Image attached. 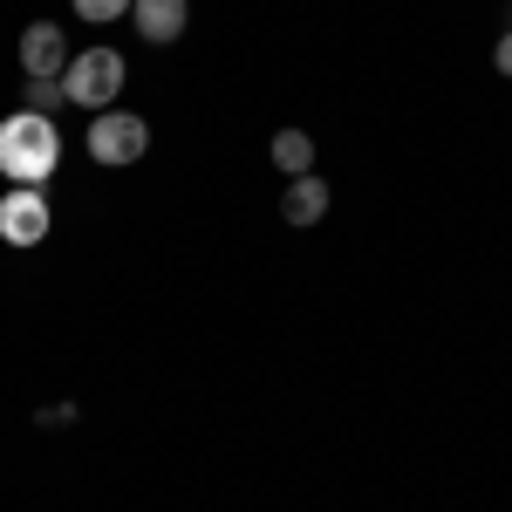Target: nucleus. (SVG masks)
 <instances>
[{"label": "nucleus", "mask_w": 512, "mask_h": 512, "mask_svg": "<svg viewBox=\"0 0 512 512\" xmlns=\"http://www.w3.org/2000/svg\"><path fill=\"white\" fill-rule=\"evenodd\" d=\"M62 164V130L41 110H14L0 123V178L7 185H48Z\"/></svg>", "instance_id": "nucleus-1"}, {"label": "nucleus", "mask_w": 512, "mask_h": 512, "mask_svg": "<svg viewBox=\"0 0 512 512\" xmlns=\"http://www.w3.org/2000/svg\"><path fill=\"white\" fill-rule=\"evenodd\" d=\"M62 89H69V103L89 110V117L117 110V96H123V55H117V48H76V62L62 69Z\"/></svg>", "instance_id": "nucleus-2"}, {"label": "nucleus", "mask_w": 512, "mask_h": 512, "mask_svg": "<svg viewBox=\"0 0 512 512\" xmlns=\"http://www.w3.org/2000/svg\"><path fill=\"white\" fill-rule=\"evenodd\" d=\"M82 151H89L96 164H110V171H123V164H137L144 151H151V123L137 117V110H103V117H89Z\"/></svg>", "instance_id": "nucleus-3"}, {"label": "nucleus", "mask_w": 512, "mask_h": 512, "mask_svg": "<svg viewBox=\"0 0 512 512\" xmlns=\"http://www.w3.org/2000/svg\"><path fill=\"white\" fill-rule=\"evenodd\" d=\"M69 62H76V48L62 35V21H28L21 28V76L28 82H62Z\"/></svg>", "instance_id": "nucleus-4"}, {"label": "nucleus", "mask_w": 512, "mask_h": 512, "mask_svg": "<svg viewBox=\"0 0 512 512\" xmlns=\"http://www.w3.org/2000/svg\"><path fill=\"white\" fill-rule=\"evenodd\" d=\"M48 226H55V212H48L41 185H7V198H0V239L7 246H41Z\"/></svg>", "instance_id": "nucleus-5"}, {"label": "nucleus", "mask_w": 512, "mask_h": 512, "mask_svg": "<svg viewBox=\"0 0 512 512\" xmlns=\"http://www.w3.org/2000/svg\"><path fill=\"white\" fill-rule=\"evenodd\" d=\"M130 28H137V41L171 48V41H185V28H192V0H130Z\"/></svg>", "instance_id": "nucleus-6"}, {"label": "nucleus", "mask_w": 512, "mask_h": 512, "mask_svg": "<svg viewBox=\"0 0 512 512\" xmlns=\"http://www.w3.org/2000/svg\"><path fill=\"white\" fill-rule=\"evenodd\" d=\"M280 219L287 226H321L328 219V178H287V192H280Z\"/></svg>", "instance_id": "nucleus-7"}, {"label": "nucleus", "mask_w": 512, "mask_h": 512, "mask_svg": "<svg viewBox=\"0 0 512 512\" xmlns=\"http://www.w3.org/2000/svg\"><path fill=\"white\" fill-rule=\"evenodd\" d=\"M274 164L287 171V178H308V171H315V137H308V130H280L274 137Z\"/></svg>", "instance_id": "nucleus-8"}, {"label": "nucleus", "mask_w": 512, "mask_h": 512, "mask_svg": "<svg viewBox=\"0 0 512 512\" xmlns=\"http://www.w3.org/2000/svg\"><path fill=\"white\" fill-rule=\"evenodd\" d=\"M76 14L89 21V28H110V21L130 14V0H76Z\"/></svg>", "instance_id": "nucleus-9"}, {"label": "nucleus", "mask_w": 512, "mask_h": 512, "mask_svg": "<svg viewBox=\"0 0 512 512\" xmlns=\"http://www.w3.org/2000/svg\"><path fill=\"white\" fill-rule=\"evenodd\" d=\"M62 103H69V89H62V82H28V110H41V117H55Z\"/></svg>", "instance_id": "nucleus-10"}, {"label": "nucleus", "mask_w": 512, "mask_h": 512, "mask_svg": "<svg viewBox=\"0 0 512 512\" xmlns=\"http://www.w3.org/2000/svg\"><path fill=\"white\" fill-rule=\"evenodd\" d=\"M492 69H499V76H512V28L499 35V48H492Z\"/></svg>", "instance_id": "nucleus-11"}]
</instances>
